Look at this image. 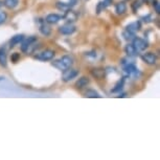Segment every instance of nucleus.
I'll use <instances>...</instances> for the list:
<instances>
[{
  "label": "nucleus",
  "instance_id": "f257e3e1",
  "mask_svg": "<svg viewBox=\"0 0 160 160\" xmlns=\"http://www.w3.org/2000/svg\"><path fill=\"white\" fill-rule=\"evenodd\" d=\"M73 64V58L71 56H63L62 58H60L56 61L52 62V66L56 67L59 70H65L69 67H71Z\"/></svg>",
  "mask_w": 160,
  "mask_h": 160
},
{
  "label": "nucleus",
  "instance_id": "f03ea898",
  "mask_svg": "<svg viewBox=\"0 0 160 160\" xmlns=\"http://www.w3.org/2000/svg\"><path fill=\"white\" fill-rule=\"evenodd\" d=\"M38 39L36 37H28V39L24 38L23 41L21 42V50L24 53H29L35 49L36 43H37Z\"/></svg>",
  "mask_w": 160,
  "mask_h": 160
},
{
  "label": "nucleus",
  "instance_id": "7ed1b4c3",
  "mask_svg": "<svg viewBox=\"0 0 160 160\" xmlns=\"http://www.w3.org/2000/svg\"><path fill=\"white\" fill-rule=\"evenodd\" d=\"M122 73L125 75V78H137L140 75V72L135 64H130L122 67Z\"/></svg>",
  "mask_w": 160,
  "mask_h": 160
},
{
  "label": "nucleus",
  "instance_id": "20e7f679",
  "mask_svg": "<svg viewBox=\"0 0 160 160\" xmlns=\"http://www.w3.org/2000/svg\"><path fill=\"white\" fill-rule=\"evenodd\" d=\"M132 45L134 46V48L136 49L138 53L141 52V51H144L148 48V42L144 39L138 37H134V39L132 40Z\"/></svg>",
  "mask_w": 160,
  "mask_h": 160
},
{
  "label": "nucleus",
  "instance_id": "39448f33",
  "mask_svg": "<svg viewBox=\"0 0 160 160\" xmlns=\"http://www.w3.org/2000/svg\"><path fill=\"white\" fill-rule=\"evenodd\" d=\"M55 51L51 50V49H45L41 52L37 53L35 56V59L36 60H39V61H50L55 58Z\"/></svg>",
  "mask_w": 160,
  "mask_h": 160
},
{
  "label": "nucleus",
  "instance_id": "423d86ee",
  "mask_svg": "<svg viewBox=\"0 0 160 160\" xmlns=\"http://www.w3.org/2000/svg\"><path fill=\"white\" fill-rule=\"evenodd\" d=\"M78 75V71L75 70V69L72 68H67L65 70H63V74H62V80L64 82H70L71 80H73Z\"/></svg>",
  "mask_w": 160,
  "mask_h": 160
},
{
  "label": "nucleus",
  "instance_id": "0eeeda50",
  "mask_svg": "<svg viewBox=\"0 0 160 160\" xmlns=\"http://www.w3.org/2000/svg\"><path fill=\"white\" fill-rule=\"evenodd\" d=\"M75 31H77V28H75V26L71 23H66L59 28V32H61L62 35H65V36H70L73 34Z\"/></svg>",
  "mask_w": 160,
  "mask_h": 160
},
{
  "label": "nucleus",
  "instance_id": "6e6552de",
  "mask_svg": "<svg viewBox=\"0 0 160 160\" xmlns=\"http://www.w3.org/2000/svg\"><path fill=\"white\" fill-rule=\"evenodd\" d=\"M141 59L144 63L149 65H155L157 62V56L154 52H146L141 56Z\"/></svg>",
  "mask_w": 160,
  "mask_h": 160
},
{
  "label": "nucleus",
  "instance_id": "1a4fd4ad",
  "mask_svg": "<svg viewBox=\"0 0 160 160\" xmlns=\"http://www.w3.org/2000/svg\"><path fill=\"white\" fill-rule=\"evenodd\" d=\"M140 28H141V23L139 22V21H135V22H132V23L128 24L125 31H127L132 35H136V32H139Z\"/></svg>",
  "mask_w": 160,
  "mask_h": 160
},
{
  "label": "nucleus",
  "instance_id": "9d476101",
  "mask_svg": "<svg viewBox=\"0 0 160 160\" xmlns=\"http://www.w3.org/2000/svg\"><path fill=\"white\" fill-rule=\"evenodd\" d=\"M62 18L64 20L67 21L68 23H72V22H74V21H77V19H78V14L75 13L74 11H72L71 8H69V10L65 11V15Z\"/></svg>",
  "mask_w": 160,
  "mask_h": 160
},
{
  "label": "nucleus",
  "instance_id": "9b49d317",
  "mask_svg": "<svg viewBox=\"0 0 160 160\" xmlns=\"http://www.w3.org/2000/svg\"><path fill=\"white\" fill-rule=\"evenodd\" d=\"M39 24H40L39 25V31H40V32L43 36H45V37H48L51 32V29L46 24L45 20H39Z\"/></svg>",
  "mask_w": 160,
  "mask_h": 160
},
{
  "label": "nucleus",
  "instance_id": "f8f14e48",
  "mask_svg": "<svg viewBox=\"0 0 160 160\" xmlns=\"http://www.w3.org/2000/svg\"><path fill=\"white\" fill-rule=\"evenodd\" d=\"M62 19H63L62 16H60L58 14H49V15H47L46 18H45V22L48 24H56Z\"/></svg>",
  "mask_w": 160,
  "mask_h": 160
},
{
  "label": "nucleus",
  "instance_id": "ddd939ff",
  "mask_svg": "<svg viewBox=\"0 0 160 160\" xmlns=\"http://www.w3.org/2000/svg\"><path fill=\"white\" fill-rule=\"evenodd\" d=\"M74 2H75V0H73L72 2H70V1H69V2H61V1H59L58 3H57V8H58L59 10H61V11H67V10L71 8L75 4Z\"/></svg>",
  "mask_w": 160,
  "mask_h": 160
},
{
  "label": "nucleus",
  "instance_id": "4468645a",
  "mask_svg": "<svg viewBox=\"0 0 160 160\" xmlns=\"http://www.w3.org/2000/svg\"><path fill=\"white\" fill-rule=\"evenodd\" d=\"M125 51H126L127 56L132 57V58H136V57L138 56V52L136 51V49H135L134 46H133L132 44H128V45H126V47H125Z\"/></svg>",
  "mask_w": 160,
  "mask_h": 160
},
{
  "label": "nucleus",
  "instance_id": "2eb2a0df",
  "mask_svg": "<svg viewBox=\"0 0 160 160\" xmlns=\"http://www.w3.org/2000/svg\"><path fill=\"white\" fill-rule=\"evenodd\" d=\"M24 39V36L23 35H15L14 37H12V39L10 40V47L13 48L16 46L17 44L21 43Z\"/></svg>",
  "mask_w": 160,
  "mask_h": 160
},
{
  "label": "nucleus",
  "instance_id": "dca6fc26",
  "mask_svg": "<svg viewBox=\"0 0 160 160\" xmlns=\"http://www.w3.org/2000/svg\"><path fill=\"white\" fill-rule=\"evenodd\" d=\"M0 65L5 66L8 65V56H7V51L3 47H0Z\"/></svg>",
  "mask_w": 160,
  "mask_h": 160
},
{
  "label": "nucleus",
  "instance_id": "f3484780",
  "mask_svg": "<svg viewBox=\"0 0 160 160\" xmlns=\"http://www.w3.org/2000/svg\"><path fill=\"white\" fill-rule=\"evenodd\" d=\"M89 84V78L86 77H82L81 78H78V81L75 83V87L78 89H82L84 87H86Z\"/></svg>",
  "mask_w": 160,
  "mask_h": 160
},
{
  "label": "nucleus",
  "instance_id": "a211bd4d",
  "mask_svg": "<svg viewBox=\"0 0 160 160\" xmlns=\"http://www.w3.org/2000/svg\"><path fill=\"white\" fill-rule=\"evenodd\" d=\"M18 4H19V0H4L3 1V5L8 10H14L15 8L18 7Z\"/></svg>",
  "mask_w": 160,
  "mask_h": 160
},
{
  "label": "nucleus",
  "instance_id": "6ab92c4d",
  "mask_svg": "<svg viewBox=\"0 0 160 160\" xmlns=\"http://www.w3.org/2000/svg\"><path fill=\"white\" fill-rule=\"evenodd\" d=\"M115 12L117 15H122L127 12V5L125 2H118L115 5Z\"/></svg>",
  "mask_w": 160,
  "mask_h": 160
},
{
  "label": "nucleus",
  "instance_id": "aec40b11",
  "mask_svg": "<svg viewBox=\"0 0 160 160\" xmlns=\"http://www.w3.org/2000/svg\"><path fill=\"white\" fill-rule=\"evenodd\" d=\"M120 64H122V67H125V66L130 65V64H135V58H132V57L127 56L126 58L122 59V61H120Z\"/></svg>",
  "mask_w": 160,
  "mask_h": 160
},
{
  "label": "nucleus",
  "instance_id": "412c9836",
  "mask_svg": "<svg viewBox=\"0 0 160 160\" xmlns=\"http://www.w3.org/2000/svg\"><path fill=\"white\" fill-rule=\"evenodd\" d=\"M85 96L86 98H101V95L98 94V92H96L95 90L93 89H88L85 92Z\"/></svg>",
  "mask_w": 160,
  "mask_h": 160
},
{
  "label": "nucleus",
  "instance_id": "4be33fe9",
  "mask_svg": "<svg viewBox=\"0 0 160 160\" xmlns=\"http://www.w3.org/2000/svg\"><path fill=\"white\" fill-rule=\"evenodd\" d=\"M123 84H125V78H122V81H119L118 83L116 84L115 87L111 90V92H113V93H115V92H119V91H122V88H123Z\"/></svg>",
  "mask_w": 160,
  "mask_h": 160
},
{
  "label": "nucleus",
  "instance_id": "5701e85b",
  "mask_svg": "<svg viewBox=\"0 0 160 160\" xmlns=\"http://www.w3.org/2000/svg\"><path fill=\"white\" fill-rule=\"evenodd\" d=\"M92 74L94 75L96 78H102L105 75V70H102V69H93Z\"/></svg>",
  "mask_w": 160,
  "mask_h": 160
},
{
  "label": "nucleus",
  "instance_id": "b1692460",
  "mask_svg": "<svg viewBox=\"0 0 160 160\" xmlns=\"http://www.w3.org/2000/svg\"><path fill=\"white\" fill-rule=\"evenodd\" d=\"M122 36H123V38H125L126 40H128V41L133 40V39H134V37H135V35L130 34V32H128L127 31H125V32H122Z\"/></svg>",
  "mask_w": 160,
  "mask_h": 160
},
{
  "label": "nucleus",
  "instance_id": "393cba45",
  "mask_svg": "<svg viewBox=\"0 0 160 160\" xmlns=\"http://www.w3.org/2000/svg\"><path fill=\"white\" fill-rule=\"evenodd\" d=\"M153 8H154V11H155L156 14L160 13V7H159V1H158V0H154V1H153Z\"/></svg>",
  "mask_w": 160,
  "mask_h": 160
},
{
  "label": "nucleus",
  "instance_id": "a878e982",
  "mask_svg": "<svg viewBox=\"0 0 160 160\" xmlns=\"http://www.w3.org/2000/svg\"><path fill=\"white\" fill-rule=\"evenodd\" d=\"M8 15L3 13V12H0V24H3L5 21H7Z\"/></svg>",
  "mask_w": 160,
  "mask_h": 160
},
{
  "label": "nucleus",
  "instance_id": "bb28decb",
  "mask_svg": "<svg viewBox=\"0 0 160 160\" xmlns=\"http://www.w3.org/2000/svg\"><path fill=\"white\" fill-rule=\"evenodd\" d=\"M11 59H12V62L17 63L18 61H19V59H20V55L18 52H14L13 55H12Z\"/></svg>",
  "mask_w": 160,
  "mask_h": 160
},
{
  "label": "nucleus",
  "instance_id": "cd10ccee",
  "mask_svg": "<svg viewBox=\"0 0 160 160\" xmlns=\"http://www.w3.org/2000/svg\"><path fill=\"white\" fill-rule=\"evenodd\" d=\"M140 5H141V3H140L139 0H138V1H137V0H136V1H134V3L132 4V8H133V11H134L135 13H136V11L138 10V8H140Z\"/></svg>",
  "mask_w": 160,
  "mask_h": 160
},
{
  "label": "nucleus",
  "instance_id": "c85d7f7f",
  "mask_svg": "<svg viewBox=\"0 0 160 160\" xmlns=\"http://www.w3.org/2000/svg\"><path fill=\"white\" fill-rule=\"evenodd\" d=\"M142 20H143L146 23H149V22H151V15H148V16H144V17H142Z\"/></svg>",
  "mask_w": 160,
  "mask_h": 160
},
{
  "label": "nucleus",
  "instance_id": "c756f323",
  "mask_svg": "<svg viewBox=\"0 0 160 160\" xmlns=\"http://www.w3.org/2000/svg\"><path fill=\"white\" fill-rule=\"evenodd\" d=\"M86 56L87 57H91V58H96V53H94V52H88V53H86Z\"/></svg>",
  "mask_w": 160,
  "mask_h": 160
},
{
  "label": "nucleus",
  "instance_id": "7c9ffc66",
  "mask_svg": "<svg viewBox=\"0 0 160 160\" xmlns=\"http://www.w3.org/2000/svg\"><path fill=\"white\" fill-rule=\"evenodd\" d=\"M2 5H3V2H2V1H0V8H1Z\"/></svg>",
  "mask_w": 160,
  "mask_h": 160
}]
</instances>
